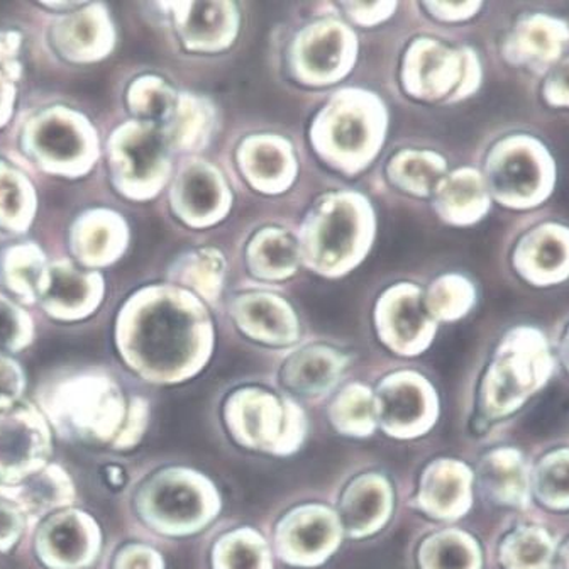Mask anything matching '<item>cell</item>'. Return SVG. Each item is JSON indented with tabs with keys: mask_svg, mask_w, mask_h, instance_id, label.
Returning a JSON list of instances; mask_svg holds the SVG:
<instances>
[{
	"mask_svg": "<svg viewBox=\"0 0 569 569\" xmlns=\"http://www.w3.org/2000/svg\"><path fill=\"white\" fill-rule=\"evenodd\" d=\"M136 510L151 529L164 536H190L206 529L221 510L218 488L187 468L153 475L136 495Z\"/></svg>",
	"mask_w": 569,
	"mask_h": 569,
	"instance_id": "1",
	"label": "cell"
},
{
	"mask_svg": "<svg viewBox=\"0 0 569 569\" xmlns=\"http://www.w3.org/2000/svg\"><path fill=\"white\" fill-rule=\"evenodd\" d=\"M48 407L50 423L60 435L99 445H114L129 412L119 388L106 378L70 381Z\"/></svg>",
	"mask_w": 569,
	"mask_h": 569,
	"instance_id": "2",
	"label": "cell"
},
{
	"mask_svg": "<svg viewBox=\"0 0 569 569\" xmlns=\"http://www.w3.org/2000/svg\"><path fill=\"white\" fill-rule=\"evenodd\" d=\"M226 423L239 445L278 456L296 452L307 432L306 416L296 403L254 388L228 400Z\"/></svg>",
	"mask_w": 569,
	"mask_h": 569,
	"instance_id": "3",
	"label": "cell"
},
{
	"mask_svg": "<svg viewBox=\"0 0 569 569\" xmlns=\"http://www.w3.org/2000/svg\"><path fill=\"white\" fill-rule=\"evenodd\" d=\"M51 446L50 420L36 407L21 403L0 412V487L43 470L50 465Z\"/></svg>",
	"mask_w": 569,
	"mask_h": 569,
	"instance_id": "4",
	"label": "cell"
},
{
	"mask_svg": "<svg viewBox=\"0 0 569 569\" xmlns=\"http://www.w3.org/2000/svg\"><path fill=\"white\" fill-rule=\"evenodd\" d=\"M339 513L322 503H307L290 510L278 522L274 548L284 562L300 568L325 565L341 546Z\"/></svg>",
	"mask_w": 569,
	"mask_h": 569,
	"instance_id": "5",
	"label": "cell"
},
{
	"mask_svg": "<svg viewBox=\"0 0 569 569\" xmlns=\"http://www.w3.org/2000/svg\"><path fill=\"white\" fill-rule=\"evenodd\" d=\"M34 548L47 569H87L99 558L102 530L90 513L68 507L41 520Z\"/></svg>",
	"mask_w": 569,
	"mask_h": 569,
	"instance_id": "6",
	"label": "cell"
},
{
	"mask_svg": "<svg viewBox=\"0 0 569 569\" xmlns=\"http://www.w3.org/2000/svg\"><path fill=\"white\" fill-rule=\"evenodd\" d=\"M378 426L391 438L422 436L436 422V403L431 391L419 378L397 375L378 388Z\"/></svg>",
	"mask_w": 569,
	"mask_h": 569,
	"instance_id": "7",
	"label": "cell"
},
{
	"mask_svg": "<svg viewBox=\"0 0 569 569\" xmlns=\"http://www.w3.org/2000/svg\"><path fill=\"white\" fill-rule=\"evenodd\" d=\"M393 512V488L378 473L355 478L342 493L339 519L349 538L361 539L383 529Z\"/></svg>",
	"mask_w": 569,
	"mask_h": 569,
	"instance_id": "8",
	"label": "cell"
},
{
	"mask_svg": "<svg viewBox=\"0 0 569 569\" xmlns=\"http://www.w3.org/2000/svg\"><path fill=\"white\" fill-rule=\"evenodd\" d=\"M0 495L14 502L31 526L58 510L73 506L77 490L70 475L63 468L47 465L43 470L31 475L21 483L0 487Z\"/></svg>",
	"mask_w": 569,
	"mask_h": 569,
	"instance_id": "9",
	"label": "cell"
},
{
	"mask_svg": "<svg viewBox=\"0 0 569 569\" xmlns=\"http://www.w3.org/2000/svg\"><path fill=\"white\" fill-rule=\"evenodd\" d=\"M468 471L459 462H432L422 475L419 507L423 512L439 519H451L465 512L468 506Z\"/></svg>",
	"mask_w": 569,
	"mask_h": 569,
	"instance_id": "10",
	"label": "cell"
},
{
	"mask_svg": "<svg viewBox=\"0 0 569 569\" xmlns=\"http://www.w3.org/2000/svg\"><path fill=\"white\" fill-rule=\"evenodd\" d=\"M212 566L213 569H273V559L263 536L251 527H241L216 542Z\"/></svg>",
	"mask_w": 569,
	"mask_h": 569,
	"instance_id": "11",
	"label": "cell"
},
{
	"mask_svg": "<svg viewBox=\"0 0 569 569\" xmlns=\"http://www.w3.org/2000/svg\"><path fill=\"white\" fill-rule=\"evenodd\" d=\"M336 431L355 438H368L378 426L377 400L368 388L351 385L339 393L329 410Z\"/></svg>",
	"mask_w": 569,
	"mask_h": 569,
	"instance_id": "12",
	"label": "cell"
},
{
	"mask_svg": "<svg viewBox=\"0 0 569 569\" xmlns=\"http://www.w3.org/2000/svg\"><path fill=\"white\" fill-rule=\"evenodd\" d=\"M341 368L338 356L326 351H307L297 356L284 370V381L297 393L319 396L336 383Z\"/></svg>",
	"mask_w": 569,
	"mask_h": 569,
	"instance_id": "13",
	"label": "cell"
},
{
	"mask_svg": "<svg viewBox=\"0 0 569 569\" xmlns=\"http://www.w3.org/2000/svg\"><path fill=\"white\" fill-rule=\"evenodd\" d=\"M477 551L467 536L441 532L427 539L419 551L422 569H475Z\"/></svg>",
	"mask_w": 569,
	"mask_h": 569,
	"instance_id": "14",
	"label": "cell"
},
{
	"mask_svg": "<svg viewBox=\"0 0 569 569\" xmlns=\"http://www.w3.org/2000/svg\"><path fill=\"white\" fill-rule=\"evenodd\" d=\"M569 413V390H551L530 413L527 423L533 432H551L565 422Z\"/></svg>",
	"mask_w": 569,
	"mask_h": 569,
	"instance_id": "15",
	"label": "cell"
},
{
	"mask_svg": "<svg viewBox=\"0 0 569 569\" xmlns=\"http://www.w3.org/2000/svg\"><path fill=\"white\" fill-rule=\"evenodd\" d=\"M507 551L519 569H538L548 558V546L538 532L517 533Z\"/></svg>",
	"mask_w": 569,
	"mask_h": 569,
	"instance_id": "16",
	"label": "cell"
},
{
	"mask_svg": "<svg viewBox=\"0 0 569 569\" xmlns=\"http://www.w3.org/2000/svg\"><path fill=\"white\" fill-rule=\"evenodd\" d=\"M497 187L503 192H529L536 186V168L526 157H516L498 171Z\"/></svg>",
	"mask_w": 569,
	"mask_h": 569,
	"instance_id": "17",
	"label": "cell"
},
{
	"mask_svg": "<svg viewBox=\"0 0 569 569\" xmlns=\"http://www.w3.org/2000/svg\"><path fill=\"white\" fill-rule=\"evenodd\" d=\"M29 523L14 502L0 495V552H9L21 541Z\"/></svg>",
	"mask_w": 569,
	"mask_h": 569,
	"instance_id": "18",
	"label": "cell"
},
{
	"mask_svg": "<svg viewBox=\"0 0 569 569\" xmlns=\"http://www.w3.org/2000/svg\"><path fill=\"white\" fill-rule=\"evenodd\" d=\"M148 427V406L139 399H132L129 403L128 419H126L124 427H122L121 435L116 439L112 448L119 451L132 449L141 441L144 431Z\"/></svg>",
	"mask_w": 569,
	"mask_h": 569,
	"instance_id": "19",
	"label": "cell"
},
{
	"mask_svg": "<svg viewBox=\"0 0 569 569\" xmlns=\"http://www.w3.org/2000/svg\"><path fill=\"white\" fill-rule=\"evenodd\" d=\"M541 490L556 502L569 500V459H558L546 465L541 473Z\"/></svg>",
	"mask_w": 569,
	"mask_h": 569,
	"instance_id": "20",
	"label": "cell"
},
{
	"mask_svg": "<svg viewBox=\"0 0 569 569\" xmlns=\"http://www.w3.org/2000/svg\"><path fill=\"white\" fill-rule=\"evenodd\" d=\"M114 569H164V561L150 546L128 545L116 556Z\"/></svg>",
	"mask_w": 569,
	"mask_h": 569,
	"instance_id": "21",
	"label": "cell"
},
{
	"mask_svg": "<svg viewBox=\"0 0 569 569\" xmlns=\"http://www.w3.org/2000/svg\"><path fill=\"white\" fill-rule=\"evenodd\" d=\"M24 380L22 373L11 361L0 360V412L19 406Z\"/></svg>",
	"mask_w": 569,
	"mask_h": 569,
	"instance_id": "22",
	"label": "cell"
},
{
	"mask_svg": "<svg viewBox=\"0 0 569 569\" xmlns=\"http://www.w3.org/2000/svg\"><path fill=\"white\" fill-rule=\"evenodd\" d=\"M423 326V312L419 302H406L396 313V339L412 342Z\"/></svg>",
	"mask_w": 569,
	"mask_h": 569,
	"instance_id": "23",
	"label": "cell"
},
{
	"mask_svg": "<svg viewBox=\"0 0 569 569\" xmlns=\"http://www.w3.org/2000/svg\"><path fill=\"white\" fill-rule=\"evenodd\" d=\"M41 141L44 147L57 154V157L68 158L71 154L77 153V147H79V139L71 132L68 126L50 124L44 128L43 134H41Z\"/></svg>",
	"mask_w": 569,
	"mask_h": 569,
	"instance_id": "24",
	"label": "cell"
},
{
	"mask_svg": "<svg viewBox=\"0 0 569 569\" xmlns=\"http://www.w3.org/2000/svg\"><path fill=\"white\" fill-rule=\"evenodd\" d=\"M161 139L157 134H147L139 138L138 141L129 148V157H131L134 170L138 173H144L153 167L157 158L160 157Z\"/></svg>",
	"mask_w": 569,
	"mask_h": 569,
	"instance_id": "25",
	"label": "cell"
},
{
	"mask_svg": "<svg viewBox=\"0 0 569 569\" xmlns=\"http://www.w3.org/2000/svg\"><path fill=\"white\" fill-rule=\"evenodd\" d=\"M187 196H189V202L192 203L193 209L199 212H206L210 207L213 206V199H216V192H213L212 183L209 182V178L203 174H193L187 186Z\"/></svg>",
	"mask_w": 569,
	"mask_h": 569,
	"instance_id": "26",
	"label": "cell"
},
{
	"mask_svg": "<svg viewBox=\"0 0 569 569\" xmlns=\"http://www.w3.org/2000/svg\"><path fill=\"white\" fill-rule=\"evenodd\" d=\"M351 238V221L345 216H336L326 229L325 241L329 253H339Z\"/></svg>",
	"mask_w": 569,
	"mask_h": 569,
	"instance_id": "27",
	"label": "cell"
},
{
	"mask_svg": "<svg viewBox=\"0 0 569 569\" xmlns=\"http://www.w3.org/2000/svg\"><path fill=\"white\" fill-rule=\"evenodd\" d=\"M54 299L63 300V302L73 303L82 299L83 283L80 278L71 273H57L53 281Z\"/></svg>",
	"mask_w": 569,
	"mask_h": 569,
	"instance_id": "28",
	"label": "cell"
},
{
	"mask_svg": "<svg viewBox=\"0 0 569 569\" xmlns=\"http://www.w3.org/2000/svg\"><path fill=\"white\" fill-rule=\"evenodd\" d=\"M336 51H338V43L336 40H322L312 48V63L317 68H326L335 61Z\"/></svg>",
	"mask_w": 569,
	"mask_h": 569,
	"instance_id": "29",
	"label": "cell"
},
{
	"mask_svg": "<svg viewBox=\"0 0 569 569\" xmlns=\"http://www.w3.org/2000/svg\"><path fill=\"white\" fill-rule=\"evenodd\" d=\"M16 342L14 317L4 307H0V349L12 348Z\"/></svg>",
	"mask_w": 569,
	"mask_h": 569,
	"instance_id": "30",
	"label": "cell"
},
{
	"mask_svg": "<svg viewBox=\"0 0 569 569\" xmlns=\"http://www.w3.org/2000/svg\"><path fill=\"white\" fill-rule=\"evenodd\" d=\"M338 138L341 147H358L361 139H363V128H361L360 122L346 121L345 124L339 126Z\"/></svg>",
	"mask_w": 569,
	"mask_h": 569,
	"instance_id": "31",
	"label": "cell"
},
{
	"mask_svg": "<svg viewBox=\"0 0 569 569\" xmlns=\"http://www.w3.org/2000/svg\"><path fill=\"white\" fill-rule=\"evenodd\" d=\"M538 258L539 263H541L542 267H556V264H559L562 261L561 246H559L558 242L548 239V241H545V244H542L541 248H539Z\"/></svg>",
	"mask_w": 569,
	"mask_h": 569,
	"instance_id": "32",
	"label": "cell"
},
{
	"mask_svg": "<svg viewBox=\"0 0 569 569\" xmlns=\"http://www.w3.org/2000/svg\"><path fill=\"white\" fill-rule=\"evenodd\" d=\"M258 167H260V170L263 171L264 174H274L278 171V168H280V160H278L277 153H273V151H264V153H261L260 157H258Z\"/></svg>",
	"mask_w": 569,
	"mask_h": 569,
	"instance_id": "33",
	"label": "cell"
},
{
	"mask_svg": "<svg viewBox=\"0 0 569 569\" xmlns=\"http://www.w3.org/2000/svg\"><path fill=\"white\" fill-rule=\"evenodd\" d=\"M561 82H565V86L569 89V70H566L561 76Z\"/></svg>",
	"mask_w": 569,
	"mask_h": 569,
	"instance_id": "34",
	"label": "cell"
},
{
	"mask_svg": "<svg viewBox=\"0 0 569 569\" xmlns=\"http://www.w3.org/2000/svg\"><path fill=\"white\" fill-rule=\"evenodd\" d=\"M568 568H569V556H568Z\"/></svg>",
	"mask_w": 569,
	"mask_h": 569,
	"instance_id": "35",
	"label": "cell"
}]
</instances>
